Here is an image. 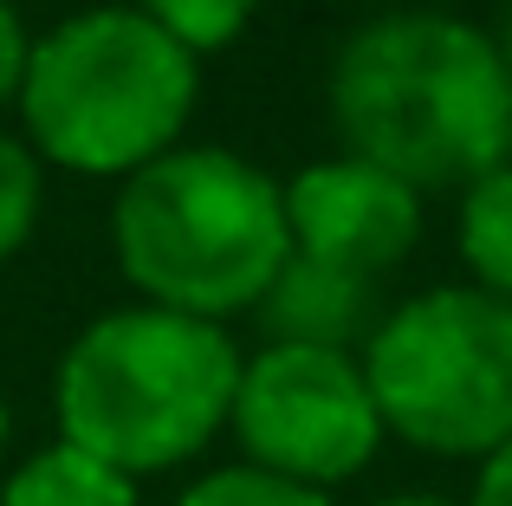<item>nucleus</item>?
Wrapping results in <instances>:
<instances>
[{"instance_id":"f257e3e1","label":"nucleus","mask_w":512,"mask_h":506,"mask_svg":"<svg viewBox=\"0 0 512 506\" xmlns=\"http://www.w3.org/2000/svg\"><path fill=\"white\" fill-rule=\"evenodd\" d=\"M344 150L415 195L467 189L512 163V72L487 26L441 7H389L331 59Z\"/></svg>"},{"instance_id":"f03ea898","label":"nucleus","mask_w":512,"mask_h":506,"mask_svg":"<svg viewBox=\"0 0 512 506\" xmlns=\"http://www.w3.org/2000/svg\"><path fill=\"white\" fill-rule=\"evenodd\" d=\"M111 247L143 305L227 325L292 260L286 182L221 143H175L117 182Z\"/></svg>"},{"instance_id":"7ed1b4c3","label":"nucleus","mask_w":512,"mask_h":506,"mask_svg":"<svg viewBox=\"0 0 512 506\" xmlns=\"http://www.w3.org/2000/svg\"><path fill=\"white\" fill-rule=\"evenodd\" d=\"M240 364L247 357L227 325L143 299L117 305L91 318L59 357V442L98 455L130 481L169 474L227 429Z\"/></svg>"},{"instance_id":"20e7f679","label":"nucleus","mask_w":512,"mask_h":506,"mask_svg":"<svg viewBox=\"0 0 512 506\" xmlns=\"http://www.w3.org/2000/svg\"><path fill=\"white\" fill-rule=\"evenodd\" d=\"M201 98V59L137 7H85L26 46L13 91L20 137L46 169L124 182L182 143Z\"/></svg>"},{"instance_id":"39448f33","label":"nucleus","mask_w":512,"mask_h":506,"mask_svg":"<svg viewBox=\"0 0 512 506\" xmlns=\"http://www.w3.org/2000/svg\"><path fill=\"white\" fill-rule=\"evenodd\" d=\"M376 416L422 455L487 461L512 442V305L480 286H428L363 338Z\"/></svg>"},{"instance_id":"423d86ee","label":"nucleus","mask_w":512,"mask_h":506,"mask_svg":"<svg viewBox=\"0 0 512 506\" xmlns=\"http://www.w3.org/2000/svg\"><path fill=\"white\" fill-rule=\"evenodd\" d=\"M227 429L240 435L253 468L325 487V494L370 468L389 435L363 357L325 351V344H260L240 364Z\"/></svg>"},{"instance_id":"0eeeda50","label":"nucleus","mask_w":512,"mask_h":506,"mask_svg":"<svg viewBox=\"0 0 512 506\" xmlns=\"http://www.w3.org/2000/svg\"><path fill=\"white\" fill-rule=\"evenodd\" d=\"M286 234L299 260L383 279L422 241V195L363 156H318L286 182Z\"/></svg>"},{"instance_id":"6e6552de","label":"nucleus","mask_w":512,"mask_h":506,"mask_svg":"<svg viewBox=\"0 0 512 506\" xmlns=\"http://www.w3.org/2000/svg\"><path fill=\"white\" fill-rule=\"evenodd\" d=\"M266 318V344H325V351H357L376 331V279L338 273L292 253L279 266V279L266 286V299L253 305Z\"/></svg>"},{"instance_id":"1a4fd4ad","label":"nucleus","mask_w":512,"mask_h":506,"mask_svg":"<svg viewBox=\"0 0 512 506\" xmlns=\"http://www.w3.org/2000/svg\"><path fill=\"white\" fill-rule=\"evenodd\" d=\"M0 506H137V481L72 442H52L0 481Z\"/></svg>"},{"instance_id":"9d476101","label":"nucleus","mask_w":512,"mask_h":506,"mask_svg":"<svg viewBox=\"0 0 512 506\" xmlns=\"http://www.w3.org/2000/svg\"><path fill=\"white\" fill-rule=\"evenodd\" d=\"M454 234H461V260L474 273L467 286H480V292L512 305V163L461 189Z\"/></svg>"},{"instance_id":"9b49d317","label":"nucleus","mask_w":512,"mask_h":506,"mask_svg":"<svg viewBox=\"0 0 512 506\" xmlns=\"http://www.w3.org/2000/svg\"><path fill=\"white\" fill-rule=\"evenodd\" d=\"M130 7L150 26H163L188 59H208V52H227L247 33L260 0H130Z\"/></svg>"},{"instance_id":"f8f14e48","label":"nucleus","mask_w":512,"mask_h":506,"mask_svg":"<svg viewBox=\"0 0 512 506\" xmlns=\"http://www.w3.org/2000/svg\"><path fill=\"white\" fill-rule=\"evenodd\" d=\"M39 208H46V163L26 150V137L0 130V266L33 241Z\"/></svg>"},{"instance_id":"ddd939ff","label":"nucleus","mask_w":512,"mask_h":506,"mask_svg":"<svg viewBox=\"0 0 512 506\" xmlns=\"http://www.w3.org/2000/svg\"><path fill=\"white\" fill-rule=\"evenodd\" d=\"M175 506H338V500L325 487H305V481H286V474L253 468V461H234V468L201 474Z\"/></svg>"},{"instance_id":"4468645a","label":"nucleus","mask_w":512,"mask_h":506,"mask_svg":"<svg viewBox=\"0 0 512 506\" xmlns=\"http://www.w3.org/2000/svg\"><path fill=\"white\" fill-rule=\"evenodd\" d=\"M26 46H33V33H26L20 7H13V0H0V104H13V91H20Z\"/></svg>"},{"instance_id":"2eb2a0df","label":"nucleus","mask_w":512,"mask_h":506,"mask_svg":"<svg viewBox=\"0 0 512 506\" xmlns=\"http://www.w3.org/2000/svg\"><path fill=\"white\" fill-rule=\"evenodd\" d=\"M467 506H512V442L480 461V481H474V500Z\"/></svg>"},{"instance_id":"dca6fc26","label":"nucleus","mask_w":512,"mask_h":506,"mask_svg":"<svg viewBox=\"0 0 512 506\" xmlns=\"http://www.w3.org/2000/svg\"><path fill=\"white\" fill-rule=\"evenodd\" d=\"M383 506H454V500H441V494H396V500H383Z\"/></svg>"},{"instance_id":"f3484780","label":"nucleus","mask_w":512,"mask_h":506,"mask_svg":"<svg viewBox=\"0 0 512 506\" xmlns=\"http://www.w3.org/2000/svg\"><path fill=\"white\" fill-rule=\"evenodd\" d=\"M7 442H13V409H7V396H0V461H7Z\"/></svg>"},{"instance_id":"a211bd4d","label":"nucleus","mask_w":512,"mask_h":506,"mask_svg":"<svg viewBox=\"0 0 512 506\" xmlns=\"http://www.w3.org/2000/svg\"><path fill=\"white\" fill-rule=\"evenodd\" d=\"M493 39H500V52H506V72H512V7H506V26H500Z\"/></svg>"}]
</instances>
